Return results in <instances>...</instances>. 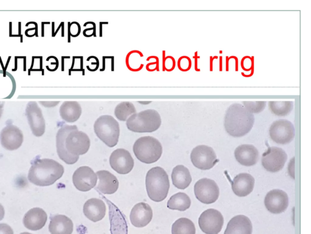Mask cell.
Wrapping results in <instances>:
<instances>
[{"label": "cell", "instance_id": "cell-40", "mask_svg": "<svg viewBox=\"0 0 311 234\" xmlns=\"http://www.w3.org/2000/svg\"><path fill=\"white\" fill-rule=\"evenodd\" d=\"M96 26L95 23H93L92 26L91 28H87L84 29L83 34L85 37H91L92 36H96Z\"/></svg>", "mask_w": 311, "mask_h": 234}, {"label": "cell", "instance_id": "cell-46", "mask_svg": "<svg viewBox=\"0 0 311 234\" xmlns=\"http://www.w3.org/2000/svg\"><path fill=\"white\" fill-rule=\"evenodd\" d=\"M50 24V22H42V37L45 36V29H44L45 24Z\"/></svg>", "mask_w": 311, "mask_h": 234}, {"label": "cell", "instance_id": "cell-51", "mask_svg": "<svg viewBox=\"0 0 311 234\" xmlns=\"http://www.w3.org/2000/svg\"><path fill=\"white\" fill-rule=\"evenodd\" d=\"M12 22L9 23V37H11L12 35Z\"/></svg>", "mask_w": 311, "mask_h": 234}, {"label": "cell", "instance_id": "cell-49", "mask_svg": "<svg viewBox=\"0 0 311 234\" xmlns=\"http://www.w3.org/2000/svg\"><path fill=\"white\" fill-rule=\"evenodd\" d=\"M17 60H18V56H16L15 57V69H12L13 71H17Z\"/></svg>", "mask_w": 311, "mask_h": 234}, {"label": "cell", "instance_id": "cell-50", "mask_svg": "<svg viewBox=\"0 0 311 234\" xmlns=\"http://www.w3.org/2000/svg\"><path fill=\"white\" fill-rule=\"evenodd\" d=\"M0 63H1L2 67L3 68V74H4V76H5L6 71L5 70V67H4V65H3V61H2L1 57H0Z\"/></svg>", "mask_w": 311, "mask_h": 234}, {"label": "cell", "instance_id": "cell-17", "mask_svg": "<svg viewBox=\"0 0 311 234\" xmlns=\"http://www.w3.org/2000/svg\"><path fill=\"white\" fill-rule=\"evenodd\" d=\"M264 204L272 213L279 214L284 212L289 205V198L284 191L273 190L265 197Z\"/></svg>", "mask_w": 311, "mask_h": 234}, {"label": "cell", "instance_id": "cell-33", "mask_svg": "<svg viewBox=\"0 0 311 234\" xmlns=\"http://www.w3.org/2000/svg\"><path fill=\"white\" fill-rule=\"evenodd\" d=\"M136 112L133 104L130 102H122L118 105L114 110V115L121 122H126L129 117Z\"/></svg>", "mask_w": 311, "mask_h": 234}, {"label": "cell", "instance_id": "cell-12", "mask_svg": "<svg viewBox=\"0 0 311 234\" xmlns=\"http://www.w3.org/2000/svg\"><path fill=\"white\" fill-rule=\"evenodd\" d=\"M287 156L283 149L270 147L262 156V165L267 171L276 173L282 170Z\"/></svg>", "mask_w": 311, "mask_h": 234}, {"label": "cell", "instance_id": "cell-6", "mask_svg": "<svg viewBox=\"0 0 311 234\" xmlns=\"http://www.w3.org/2000/svg\"><path fill=\"white\" fill-rule=\"evenodd\" d=\"M133 152L139 161L150 164L158 161L161 157L162 146L158 140L153 136H142L134 144Z\"/></svg>", "mask_w": 311, "mask_h": 234}, {"label": "cell", "instance_id": "cell-38", "mask_svg": "<svg viewBox=\"0 0 311 234\" xmlns=\"http://www.w3.org/2000/svg\"><path fill=\"white\" fill-rule=\"evenodd\" d=\"M146 60L152 61H148L149 63L146 65V70L150 72H153L155 71H159V61L158 57L156 56H151L147 57Z\"/></svg>", "mask_w": 311, "mask_h": 234}, {"label": "cell", "instance_id": "cell-30", "mask_svg": "<svg viewBox=\"0 0 311 234\" xmlns=\"http://www.w3.org/2000/svg\"><path fill=\"white\" fill-rule=\"evenodd\" d=\"M143 54L139 50H133L127 54L126 64L128 69L133 72H137L142 70L144 65L142 59Z\"/></svg>", "mask_w": 311, "mask_h": 234}, {"label": "cell", "instance_id": "cell-42", "mask_svg": "<svg viewBox=\"0 0 311 234\" xmlns=\"http://www.w3.org/2000/svg\"><path fill=\"white\" fill-rule=\"evenodd\" d=\"M100 66V62L99 59L97 57L95 62H91V67L87 66V69L91 71H96L99 69Z\"/></svg>", "mask_w": 311, "mask_h": 234}, {"label": "cell", "instance_id": "cell-35", "mask_svg": "<svg viewBox=\"0 0 311 234\" xmlns=\"http://www.w3.org/2000/svg\"><path fill=\"white\" fill-rule=\"evenodd\" d=\"M176 60L171 56H165V51H162V70L166 71H172L174 70L176 67Z\"/></svg>", "mask_w": 311, "mask_h": 234}, {"label": "cell", "instance_id": "cell-4", "mask_svg": "<svg viewBox=\"0 0 311 234\" xmlns=\"http://www.w3.org/2000/svg\"><path fill=\"white\" fill-rule=\"evenodd\" d=\"M147 194L155 202H161L168 197L170 181L167 172L161 167H154L150 170L146 180Z\"/></svg>", "mask_w": 311, "mask_h": 234}, {"label": "cell", "instance_id": "cell-11", "mask_svg": "<svg viewBox=\"0 0 311 234\" xmlns=\"http://www.w3.org/2000/svg\"><path fill=\"white\" fill-rule=\"evenodd\" d=\"M202 231L206 234H218L224 224V218L218 210L210 209L202 212L198 221Z\"/></svg>", "mask_w": 311, "mask_h": 234}, {"label": "cell", "instance_id": "cell-28", "mask_svg": "<svg viewBox=\"0 0 311 234\" xmlns=\"http://www.w3.org/2000/svg\"><path fill=\"white\" fill-rule=\"evenodd\" d=\"M172 179L175 187L181 190L188 188L192 181L189 169L183 165H178L173 168Z\"/></svg>", "mask_w": 311, "mask_h": 234}, {"label": "cell", "instance_id": "cell-2", "mask_svg": "<svg viewBox=\"0 0 311 234\" xmlns=\"http://www.w3.org/2000/svg\"><path fill=\"white\" fill-rule=\"evenodd\" d=\"M65 171L63 165L51 159H38L32 163L28 180L37 186H50L60 180Z\"/></svg>", "mask_w": 311, "mask_h": 234}, {"label": "cell", "instance_id": "cell-37", "mask_svg": "<svg viewBox=\"0 0 311 234\" xmlns=\"http://www.w3.org/2000/svg\"><path fill=\"white\" fill-rule=\"evenodd\" d=\"M192 65V60L189 57L183 56L179 58L178 67L179 70L186 72L191 69Z\"/></svg>", "mask_w": 311, "mask_h": 234}, {"label": "cell", "instance_id": "cell-16", "mask_svg": "<svg viewBox=\"0 0 311 234\" xmlns=\"http://www.w3.org/2000/svg\"><path fill=\"white\" fill-rule=\"evenodd\" d=\"M0 142L3 148L14 151L20 147L24 142V134L18 127L8 125L0 133Z\"/></svg>", "mask_w": 311, "mask_h": 234}, {"label": "cell", "instance_id": "cell-23", "mask_svg": "<svg viewBox=\"0 0 311 234\" xmlns=\"http://www.w3.org/2000/svg\"><path fill=\"white\" fill-rule=\"evenodd\" d=\"M106 204L102 200L97 198H91L88 200L84 206L85 217L95 223L103 219L106 216Z\"/></svg>", "mask_w": 311, "mask_h": 234}, {"label": "cell", "instance_id": "cell-26", "mask_svg": "<svg viewBox=\"0 0 311 234\" xmlns=\"http://www.w3.org/2000/svg\"><path fill=\"white\" fill-rule=\"evenodd\" d=\"M49 230L51 234H72L74 224L72 220L64 215H56L50 218Z\"/></svg>", "mask_w": 311, "mask_h": 234}, {"label": "cell", "instance_id": "cell-45", "mask_svg": "<svg viewBox=\"0 0 311 234\" xmlns=\"http://www.w3.org/2000/svg\"><path fill=\"white\" fill-rule=\"evenodd\" d=\"M21 28H22V23L21 22H19L18 23V29H19V30H18V32H19V33H18V36L19 37H20V40H21L20 42L22 43V42H23V35L22 34Z\"/></svg>", "mask_w": 311, "mask_h": 234}, {"label": "cell", "instance_id": "cell-20", "mask_svg": "<svg viewBox=\"0 0 311 234\" xmlns=\"http://www.w3.org/2000/svg\"><path fill=\"white\" fill-rule=\"evenodd\" d=\"M109 206V217L111 223V234H128V226L125 216L119 209L107 199Z\"/></svg>", "mask_w": 311, "mask_h": 234}, {"label": "cell", "instance_id": "cell-41", "mask_svg": "<svg viewBox=\"0 0 311 234\" xmlns=\"http://www.w3.org/2000/svg\"><path fill=\"white\" fill-rule=\"evenodd\" d=\"M0 234H14L12 227L7 224H0Z\"/></svg>", "mask_w": 311, "mask_h": 234}, {"label": "cell", "instance_id": "cell-39", "mask_svg": "<svg viewBox=\"0 0 311 234\" xmlns=\"http://www.w3.org/2000/svg\"><path fill=\"white\" fill-rule=\"evenodd\" d=\"M242 69L245 71H251V73H254V57L245 56L241 60Z\"/></svg>", "mask_w": 311, "mask_h": 234}, {"label": "cell", "instance_id": "cell-9", "mask_svg": "<svg viewBox=\"0 0 311 234\" xmlns=\"http://www.w3.org/2000/svg\"><path fill=\"white\" fill-rule=\"evenodd\" d=\"M194 192L197 200L205 204L215 203L219 196L218 185L208 178L201 179L195 184Z\"/></svg>", "mask_w": 311, "mask_h": 234}, {"label": "cell", "instance_id": "cell-13", "mask_svg": "<svg viewBox=\"0 0 311 234\" xmlns=\"http://www.w3.org/2000/svg\"><path fill=\"white\" fill-rule=\"evenodd\" d=\"M111 168L120 174H127L132 171L135 161L130 152L125 149H117L110 158Z\"/></svg>", "mask_w": 311, "mask_h": 234}, {"label": "cell", "instance_id": "cell-8", "mask_svg": "<svg viewBox=\"0 0 311 234\" xmlns=\"http://www.w3.org/2000/svg\"><path fill=\"white\" fill-rule=\"evenodd\" d=\"M191 158L195 167L202 170H210L218 162L214 149L205 145H199L193 149Z\"/></svg>", "mask_w": 311, "mask_h": 234}, {"label": "cell", "instance_id": "cell-25", "mask_svg": "<svg viewBox=\"0 0 311 234\" xmlns=\"http://www.w3.org/2000/svg\"><path fill=\"white\" fill-rule=\"evenodd\" d=\"M253 224L248 217L237 216L229 222L224 234H252Z\"/></svg>", "mask_w": 311, "mask_h": 234}, {"label": "cell", "instance_id": "cell-5", "mask_svg": "<svg viewBox=\"0 0 311 234\" xmlns=\"http://www.w3.org/2000/svg\"><path fill=\"white\" fill-rule=\"evenodd\" d=\"M161 123V117L158 112L154 109H147L130 116L126 125L132 132L147 133L157 131Z\"/></svg>", "mask_w": 311, "mask_h": 234}, {"label": "cell", "instance_id": "cell-15", "mask_svg": "<svg viewBox=\"0 0 311 234\" xmlns=\"http://www.w3.org/2000/svg\"><path fill=\"white\" fill-rule=\"evenodd\" d=\"M75 187L81 191H88L96 187L97 177L89 167L83 166L77 169L73 176Z\"/></svg>", "mask_w": 311, "mask_h": 234}, {"label": "cell", "instance_id": "cell-3", "mask_svg": "<svg viewBox=\"0 0 311 234\" xmlns=\"http://www.w3.org/2000/svg\"><path fill=\"white\" fill-rule=\"evenodd\" d=\"M254 122L253 113L248 112L241 104H232L225 112V131L234 138H241L247 134L253 129Z\"/></svg>", "mask_w": 311, "mask_h": 234}, {"label": "cell", "instance_id": "cell-24", "mask_svg": "<svg viewBox=\"0 0 311 234\" xmlns=\"http://www.w3.org/2000/svg\"><path fill=\"white\" fill-rule=\"evenodd\" d=\"M96 175L99 178L96 190L104 194H112L116 192L119 183L115 176L106 170L97 171Z\"/></svg>", "mask_w": 311, "mask_h": 234}, {"label": "cell", "instance_id": "cell-1", "mask_svg": "<svg viewBox=\"0 0 311 234\" xmlns=\"http://www.w3.org/2000/svg\"><path fill=\"white\" fill-rule=\"evenodd\" d=\"M91 142L89 136L79 131L76 125H64L58 130L56 146L58 157L68 165L76 164L79 155L89 151Z\"/></svg>", "mask_w": 311, "mask_h": 234}, {"label": "cell", "instance_id": "cell-27", "mask_svg": "<svg viewBox=\"0 0 311 234\" xmlns=\"http://www.w3.org/2000/svg\"><path fill=\"white\" fill-rule=\"evenodd\" d=\"M82 110L77 102H65L60 107V115L65 122L74 123L79 119Z\"/></svg>", "mask_w": 311, "mask_h": 234}, {"label": "cell", "instance_id": "cell-22", "mask_svg": "<svg viewBox=\"0 0 311 234\" xmlns=\"http://www.w3.org/2000/svg\"><path fill=\"white\" fill-rule=\"evenodd\" d=\"M259 152L253 145H242L236 148L235 157L239 163L245 167H251L257 163Z\"/></svg>", "mask_w": 311, "mask_h": 234}, {"label": "cell", "instance_id": "cell-48", "mask_svg": "<svg viewBox=\"0 0 311 234\" xmlns=\"http://www.w3.org/2000/svg\"><path fill=\"white\" fill-rule=\"evenodd\" d=\"M34 63V57L33 56V57H32L31 67L30 68V69H29V71H28V75H30L31 71L32 69H33Z\"/></svg>", "mask_w": 311, "mask_h": 234}, {"label": "cell", "instance_id": "cell-36", "mask_svg": "<svg viewBox=\"0 0 311 234\" xmlns=\"http://www.w3.org/2000/svg\"><path fill=\"white\" fill-rule=\"evenodd\" d=\"M81 32L80 25L77 22H68V42H70V37H77Z\"/></svg>", "mask_w": 311, "mask_h": 234}, {"label": "cell", "instance_id": "cell-32", "mask_svg": "<svg viewBox=\"0 0 311 234\" xmlns=\"http://www.w3.org/2000/svg\"><path fill=\"white\" fill-rule=\"evenodd\" d=\"M269 107L271 112L277 116H286L292 112L294 109V102L292 101L277 102L271 101L269 102Z\"/></svg>", "mask_w": 311, "mask_h": 234}, {"label": "cell", "instance_id": "cell-21", "mask_svg": "<svg viewBox=\"0 0 311 234\" xmlns=\"http://www.w3.org/2000/svg\"><path fill=\"white\" fill-rule=\"evenodd\" d=\"M255 179L250 174L241 173L232 181V188L234 193L239 197L247 196L253 191Z\"/></svg>", "mask_w": 311, "mask_h": 234}, {"label": "cell", "instance_id": "cell-53", "mask_svg": "<svg viewBox=\"0 0 311 234\" xmlns=\"http://www.w3.org/2000/svg\"><path fill=\"white\" fill-rule=\"evenodd\" d=\"M24 71H26V57L24 56Z\"/></svg>", "mask_w": 311, "mask_h": 234}, {"label": "cell", "instance_id": "cell-34", "mask_svg": "<svg viewBox=\"0 0 311 234\" xmlns=\"http://www.w3.org/2000/svg\"><path fill=\"white\" fill-rule=\"evenodd\" d=\"M243 105L248 112L252 113H260L266 107L267 102L265 101H258V102H243Z\"/></svg>", "mask_w": 311, "mask_h": 234}, {"label": "cell", "instance_id": "cell-43", "mask_svg": "<svg viewBox=\"0 0 311 234\" xmlns=\"http://www.w3.org/2000/svg\"><path fill=\"white\" fill-rule=\"evenodd\" d=\"M60 102H40V105L47 108H51V107H54L58 105Z\"/></svg>", "mask_w": 311, "mask_h": 234}, {"label": "cell", "instance_id": "cell-31", "mask_svg": "<svg viewBox=\"0 0 311 234\" xmlns=\"http://www.w3.org/2000/svg\"><path fill=\"white\" fill-rule=\"evenodd\" d=\"M172 234H195V224L191 220L181 218L173 223L172 228Z\"/></svg>", "mask_w": 311, "mask_h": 234}, {"label": "cell", "instance_id": "cell-14", "mask_svg": "<svg viewBox=\"0 0 311 234\" xmlns=\"http://www.w3.org/2000/svg\"><path fill=\"white\" fill-rule=\"evenodd\" d=\"M26 115L32 134L41 136L45 134L46 124L42 111L35 102H29L26 109Z\"/></svg>", "mask_w": 311, "mask_h": 234}, {"label": "cell", "instance_id": "cell-29", "mask_svg": "<svg viewBox=\"0 0 311 234\" xmlns=\"http://www.w3.org/2000/svg\"><path fill=\"white\" fill-rule=\"evenodd\" d=\"M191 206V200L188 194L179 192L170 198L168 207L171 210L185 211Z\"/></svg>", "mask_w": 311, "mask_h": 234}, {"label": "cell", "instance_id": "cell-52", "mask_svg": "<svg viewBox=\"0 0 311 234\" xmlns=\"http://www.w3.org/2000/svg\"><path fill=\"white\" fill-rule=\"evenodd\" d=\"M65 56H62L61 57V71H64V60H65Z\"/></svg>", "mask_w": 311, "mask_h": 234}, {"label": "cell", "instance_id": "cell-47", "mask_svg": "<svg viewBox=\"0 0 311 234\" xmlns=\"http://www.w3.org/2000/svg\"><path fill=\"white\" fill-rule=\"evenodd\" d=\"M5 103L0 102V119L3 115V110H4Z\"/></svg>", "mask_w": 311, "mask_h": 234}, {"label": "cell", "instance_id": "cell-7", "mask_svg": "<svg viewBox=\"0 0 311 234\" xmlns=\"http://www.w3.org/2000/svg\"><path fill=\"white\" fill-rule=\"evenodd\" d=\"M95 134L101 142L113 148L119 142L120 126L117 120L111 115H102L98 118L94 125Z\"/></svg>", "mask_w": 311, "mask_h": 234}, {"label": "cell", "instance_id": "cell-19", "mask_svg": "<svg viewBox=\"0 0 311 234\" xmlns=\"http://www.w3.org/2000/svg\"><path fill=\"white\" fill-rule=\"evenodd\" d=\"M48 216L44 209L35 207L29 210L24 218V224L26 228L29 230H40L47 222Z\"/></svg>", "mask_w": 311, "mask_h": 234}, {"label": "cell", "instance_id": "cell-18", "mask_svg": "<svg viewBox=\"0 0 311 234\" xmlns=\"http://www.w3.org/2000/svg\"><path fill=\"white\" fill-rule=\"evenodd\" d=\"M152 219V207L145 203L136 204L130 213L131 222L136 227H143L148 225Z\"/></svg>", "mask_w": 311, "mask_h": 234}, {"label": "cell", "instance_id": "cell-44", "mask_svg": "<svg viewBox=\"0 0 311 234\" xmlns=\"http://www.w3.org/2000/svg\"><path fill=\"white\" fill-rule=\"evenodd\" d=\"M5 215V211L4 207H3L2 205L0 204V221H2L3 219H4Z\"/></svg>", "mask_w": 311, "mask_h": 234}, {"label": "cell", "instance_id": "cell-10", "mask_svg": "<svg viewBox=\"0 0 311 234\" xmlns=\"http://www.w3.org/2000/svg\"><path fill=\"white\" fill-rule=\"evenodd\" d=\"M269 135L271 139L278 144H289L295 136L294 126L287 120H277L271 126Z\"/></svg>", "mask_w": 311, "mask_h": 234}, {"label": "cell", "instance_id": "cell-54", "mask_svg": "<svg viewBox=\"0 0 311 234\" xmlns=\"http://www.w3.org/2000/svg\"><path fill=\"white\" fill-rule=\"evenodd\" d=\"M20 234H32V233H29V232H22Z\"/></svg>", "mask_w": 311, "mask_h": 234}]
</instances>
